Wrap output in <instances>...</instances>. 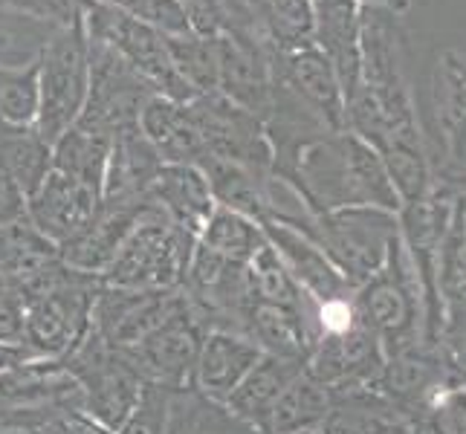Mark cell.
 Instances as JSON below:
<instances>
[{"mask_svg": "<svg viewBox=\"0 0 466 434\" xmlns=\"http://www.w3.org/2000/svg\"><path fill=\"white\" fill-rule=\"evenodd\" d=\"M151 200L188 237H200L215 212V197L198 166H163L151 186Z\"/></svg>", "mask_w": 466, "mask_h": 434, "instance_id": "obj_19", "label": "cell"}, {"mask_svg": "<svg viewBox=\"0 0 466 434\" xmlns=\"http://www.w3.org/2000/svg\"><path fill=\"white\" fill-rule=\"evenodd\" d=\"M82 18L87 38L110 46L119 58H125L154 87L157 96H166L174 102H191L198 96L174 70L163 32L131 18V15L105 4V0H87Z\"/></svg>", "mask_w": 466, "mask_h": 434, "instance_id": "obj_7", "label": "cell"}, {"mask_svg": "<svg viewBox=\"0 0 466 434\" xmlns=\"http://www.w3.org/2000/svg\"><path fill=\"white\" fill-rule=\"evenodd\" d=\"M313 6V44L325 53L339 76L342 96L360 82V18L357 0H310Z\"/></svg>", "mask_w": 466, "mask_h": 434, "instance_id": "obj_18", "label": "cell"}, {"mask_svg": "<svg viewBox=\"0 0 466 434\" xmlns=\"http://www.w3.org/2000/svg\"><path fill=\"white\" fill-rule=\"evenodd\" d=\"M330 411V389L316 382L308 371H301L279 397L272 409L269 434H299L319 431Z\"/></svg>", "mask_w": 466, "mask_h": 434, "instance_id": "obj_28", "label": "cell"}, {"mask_svg": "<svg viewBox=\"0 0 466 434\" xmlns=\"http://www.w3.org/2000/svg\"><path fill=\"white\" fill-rule=\"evenodd\" d=\"M261 229L269 240V247L279 252L287 272L293 276V281L313 301L321 304V301L353 296V287L348 284V278L304 232L281 220H264Z\"/></svg>", "mask_w": 466, "mask_h": 434, "instance_id": "obj_16", "label": "cell"}, {"mask_svg": "<svg viewBox=\"0 0 466 434\" xmlns=\"http://www.w3.org/2000/svg\"><path fill=\"white\" fill-rule=\"evenodd\" d=\"M154 87L131 64L119 58L110 46L90 38V90L82 116L76 125L114 139L119 131L137 127L142 107L148 105Z\"/></svg>", "mask_w": 466, "mask_h": 434, "instance_id": "obj_9", "label": "cell"}, {"mask_svg": "<svg viewBox=\"0 0 466 434\" xmlns=\"http://www.w3.org/2000/svg\"><path fill=\"white\" fill-rule=\"evenodd\" d=\"M206 333V318L186 293L183 304L163 325H157L146 339L119 353L137 368V374L146 382L163 385L168 391H183L191 389V382H195V365Z\"/></svg>", "mask_w": 466, "mask_h": 434, "instance_id": "obj_8", "label": "cell"}, {"mask_svg": "<svg viewBox=\"0 0 466 434\" xmlns=\"http://www.w3.org/2000/svg\"><path fill=\"white\" fill-rule=\"evenodd\" d=\"M105 4L122 9L125 15H131V18L148 24L157 32H163L166 38L191 32L186 12L177 6L174 0H105Z\"/></svg>", "mask_w": 466, "mask_h": 434, "instance_id": "obj_33", "label": "cell"}, {"mask_svg": "<svg viewBox=\"0 0 466 434\" xmlns=\"http://www.w3.org/2000/svg\"><path fill=\"white\" fill-rule=\"evenodd\" d=\"M198 168L206 174L218 206L247 215L255 223L269 220L272 212H276V180L272 177L218 156H206Z\"/></svg>", "mask_w": 466, "mask_h": 434, "instance_id": "obj_22", "label": "cell"}, {"mask_svg": "<svg viewBox=\"0 0 466 434\" xmlns=\"http://www.w3.org/2000/svg\"><path fill=\"white\" fill-rule=\"evenodd\" d=\"M186 12L191 32L198 35H223V6L220 0H174Z\"/></svg>", "mask_w": 466, "mask_h": 434, "instance_id": "obj_37", "label": "cell"}, {"mask_svg": "<svg viewBox=\"0 0 466 434\" xmlns=\"http://www.w3.org/2000/svg\"><path fill=\"white\" fill-rule=\"evenodd\" d=\"M157 203L151 197L146 200H102L96 208L93 220L78 232L73 240L58 247V258L70 264L73 269L102 276L116 258L119 247L127 240L142 220L157 212Z\"/></svg>", "mask_w": 466, "mask_h": 434, "instance_id": "obj_13", "label": "cell"}, {"mask_svg": "<svg viewBox=\"0 0 466 434\" xmlns=\"http://www.w3.org/2000/svg\"><path fill=\"white\" fill-rule=\"evenodd\" d=\"M102 197L73 177L50 168L44 183L26 197V220L56 247H64L93 220Z\"/></svg>", "mask_w": 466, "mask_h": 434, "instance_id": "obj_15", "label": "cell"}, {"mask_svg": "<svg viewBox=\"0 0 466 434\" xmlns=\"http://www.w3.org/2000/svg\"><path fill=\"white\" fill-rule=\"evenodd\" d=\"M166 163L159 159L157 148L142 134V127H127L110 139V156L105 171L102 200H146L151 197V186L159 168Z\"/></svg>", "mask_w": 466, "mask_h": 434, "instance_id": "obj_21", "label": "cell"}, {"mask_svg": "<svg viewBox=\"0 0 466 434\" xmlns=\"http://www.w3.org/2000/svg\"><path fill=\"white\" fill-rule=\"evenodd\" d=\"M198 244L235 264H249L255 258V252L267 244V235L261 229V223H255L252 217L238 215L232 208L215 206V212L208 217L206 229L200 232Z\"/></svg>", "mask_w": 466, "mask_h": 434, "instance_id": "obj_30", "label": "cell"}, {"mask_svg": "<svg viewBox=\"0 0 466 434\" xmlns=\"http://www.w3.org/2000/svg\"><path fill=\"white\" fill-rule=\"evenodd\" d=\"M261 357L264 350L249 336L235 330H208L195 365L191 389H198L203 397L215 399V403H227Z\"/></svg>", "mask_w": 466, "mask_h": 434, "instance_id": "obj_17", "label": "cell"}, {"mask_svg": "<svg viewBox=\"0 0 466 434\" xmlns=\"http://www.w3.org/2000/svg\"><path fill=\"white\" fill-rule=\"evenodd\" d=\"M188 114L203 142V159H232L258 174L272 177V145L258 116L235 105L223 93H203L188 102ZM200 159V163H203Z\"/></svg>", "mask_w": 466, "mask_h": 434, "instance_id": "obj_10", "label": "cell"}, {"mask_svg": "<svg viewBox=\"0 0 466 434\" xmlns=\"http://www.w3.org/2000/svg\"><path fill=\"white\" fill-rule=\"evenodd\" d=\"M26 220V195L9 174L0 171V227Z\"/></svg>", "mask_w": 466, "mask_h": 434, "instance_id": "obj_38", "label": "cell"}, {"mask_svg": "<svg viewBox=\"0 0 466 434\" xmlns=\"http://www.w3.org/2000/svg\"><path fill=\"white\" fill-rule=\"evenodd\" d=\"M0 342H24V313L18 293L0 296Z\"/></svg>", "mask_w": 466, "mask_h": 434, "instance_id": "obj_40", "label": "cell"}, {"mask_svg": "<svg viewBox=\"0 0 466 434\" xmlns=\"http://www.w3.org/2000/svg\"><path fill=\"white\" fill-rule=\"evenodd\" d=\"M53 168V145L35 127H0V171L29 197Z\"/></svg>", "mask_w": 466, "mask_h": 434, "instance_id": "obj_27", "label": "cell"}, {"mask_svg": "<svg viewBox=\"0 0 466 434\" xmlns=\"http://www.w3.org/2000/svg\"><path fill=\"white\" fill-rule=\"evenodd\" d=\"M281 223H290L313 244H319V249L336 264L353 289L385 264L391 244L400 237L397 212H385L374 206L336 208L325 215H310L308 208H301L296 217Z\"/></svg>", "mask_w": 466, "mask_h": 434, "instance_id": "obj_2", "label": "cell"}, {"mask_svg": "<svg viewBox=\"0 0 466 434\" xmlns=\"http://www.w3.org/2000/svg\"><path fill=\"white\" fill-rule=\"evenodd\" d=\"M272 78L293 90L330 131H345V96L330 58L313 41H304L272 58Z\"/></svg>", "mask_w": 466, "mask_h": 434, "instance_id": "obj_14", "label": "cell"}, {"mask_svg": "<svg viewBox=\"0 0 466 434\" xmlns=\"http://www.w3.org/2000/svg\"><path fill=\"white\" fill-rule=\"evenodd\" d=\"M58 406H6L0 403V434H41V429L64 414Z\"/></svg>", "mask_w": 466, "mask_h": 434, "instance_id": "obj_36", "label": "cell"}, {"mask_svg": "<svg viewBox=\"0 0 466 434\" xmlns=\"http://www.w3.org/2000/svg\"><path fill=\"white\" fill-rule=\"evenodd\" d=\"M56 258L58 247L50 237H44L29 220L0 227V276L9 278L15 287L32 278Z\"/></svg>", "mask_w": 466, "mask_h": 434, "instance_id": "obj_29", "label": "cell"}, {"mask_svg": "<svg viewBox=\"0 0 466 434\" xmlns=\"http://www.w3.org/2000/svg\"><path fill=\"white\" fill-rule=\"evenodd\" d=\"M168 434H261L227 409V403L203 397L198 389L171 391Z\"/></svg>", "mask_w": 466, "mask_h": 434, "instance_id": "obj_26", "label": "cell"}, {"mask_svg": "<svg viewBox=\"0 0 466 434\" xmlns=\"http://www.w3.org/2000/svg\"><path fill=\"white\" fill-rule=\"evenodd\" d=\"M6 293H15V284L0 276V296H6Z\"/></svg>", "mask_w": 466, "mask_h": 434, "instance_id": "obj_43", "label": "cell"}, {"mask_svg": "<svg viewBox=\"0 0 466 434\" xmlns=\"http://www.w3.org/2000/svg\"><path fill=\"white\" fill-rule=\"evenodd\" d=\"M446 385L458 382L452 379V371H449L443 348L420 342L414 348L389 353L374 389L403 414L417 420Z\"/></svg>", "mask_w": 466, "mask_h": 434, "instance_id": "obj_12", "label": "cell"}, {"mask_svg": "<svg viewBox=\"0 0 466 434\" xmlns=\"http://www.w3.org/2000/svg\"><path fill=\"white\" fill-rule=\"evenodd\" d=\"M299 434H319V431H299Z\"/></svg>", "mask_w": 466, "mask_h": 434, "instance_id": "obj_44", "label": "cell"}, {"mask_svg": "<svg viewBox=\"0 0 466 434\" xmlns=\"http://www.w3.org/2000/svg\"><path fill=\"white\" fill-rule=\"evenodd\" d=\"M353 308L371 330L385 357L426 342V308L403 240H394L389 258L365 284L353 289Z\"/></svg>", "mask_w": 466, "mask_h": 434, "instance_id": "obj_3", "label": "cell"}, {"mask_svg": "<svg viewBox=\"0 0 466 434\" xmlns=\"http://www.w3.org/2000/svg\"><path fill=\"white\" fill-rule=\"evenodd\" d=\"M139 127L166 166H200L203 142L188 114V102L151 96L148 105L142 107Z\"/></svg>", "mask_w": 466, "mask_h": 434, "instance_id": "obj_23", "label": "cell"}, {"mask_svg": "<svg viewBox=\"0 0 466 434\" xmlns=\"http://www.w3.org/2000/svg\"><path fill=\"white\" fill-rule=\"evenodd\" d=\"M41 434H116V431L99 426L85 411H64L53 417V420L41 429Z\"/></svg>", "mask_w": 466, "mask_h": 434, "instance_id": "obj_39", "label": "cell"}, {"mask_svg": "<svg viewBox=\"0 0 466 434\" xmlns=\"http://www.w3.org/2000/svg\"><path fill=\"white\" fill-rule=\"evenodd\" d=\"M276 183L290 188L310 215L360 206L400 212L403 206L380 154L350 131L310 139L299 151L290 174Z\"/></svg>", "mask_w": 466, "mask_h": 434, "instance_id": "obj_1", "label": "cell"}, {"mask_svg": "<svg viewBox=\"0 0 466 434\" xmlns=\"http://www.w3.org/2000/svg\"><path fill=\"white\" fill-rule=\"evenodd\" d=\"M168 53L174 61V70L180 73L183 82L198 96L218 90V67H220V35H198V32H186V35H171Z\"/></svg>", "mask_w": 466, "mask_h": 434, "instance_id": "obj_32", "label": "cell"}, {"mask_svg": "<svg viewBox=\"0 0 466 434\" xmlns=\"http://www.w3.org/2000/svg\"><path fill=\"white\" fill-rule=\"evenodd\" d=\"M38 107V58L0 64V127H35Z\"/></svg>", "mask_w": 466, "mask_h": 434, "instance_id": "obj_31", "label": "cell"}, {"mask_svg": "<svg viewBox=\"0 0 466 434\" xmlns=\"http://www.w3.org/2000/svg\"><path fill=\"white\" fill-rule=\"evenodd\" d=\"M38 359H44V357L26 342H0V374L15 371V368H24Z\"/></svg>", "mask_w": 466, "mask_h": 434, "instance_id": "obj_41", "label": "cell"}, {"mask_svg": "<svg viewBox=\"0 0 466 434\" xmlns=\"http://www.w3.org/2000/svg\"><path fill=\"white\" fill-rule=\"evenodd\" d=\"M168 403H171L168 389L146 382L137 409L116 434H168Z\"/></svg>", "mask_w": 466, "mask_h": 434, "instance_id": "obj_34", "label": "cell"}, {"mask_svg": "<svg viewBox=\"0 0 466 434\" xmlns=\"http://www.w3.org/2000/svg\"><path fill=\"white\" fill-rule=\"evenodd\" d=\"M360 6H371V9H389V12H400L409 6V0H357Z\"/></svg>", "mask_w": 466, "mask_h": 434, "instance_id": "obj_42", "label": "cell"}, {"mask_svg": "<svg viewBox=\"0 0 466 434\" xmlns=\"http://www.w3.org/2000/svg\"><path fill=\"white\" fill-rule=\"evenodd\" d=\"M420 417L438 434H466V385H446Z\"/></svg>", "mask_w": 466, "mask_h": 434, "instance_id": "obj_35", "label": "cell"}, {"mask_svg": "<svg viewBox=\"0 0 466 434\" xmlns=\"http://www.w3.org/2000/svg\"><path fill=\"white\" fill-rule=\"evenodd\" d=\"M301 371H304V362L299 359H284V357L264 353V357L255 362L252 371L244 377V382L232 391V397L227 399V409L238 414L240 420L255 426L261 434H269L272 409H276L287 385Z\"/></svg>", "mask_w": 466, "mask_h": 434, "instance_id": "obj_24", "label": "cell"}, {"mask_svg": "<svg viewBox=\"0 0 466 434\" xmlns=\"http://www.w3.org/2000/svg\"><path fill=\"white\" fill-rule=\"evenodd\" d=\"M107 156H110V136H102L82 125H73L67 134H61L53 142V168L93 188L99 197L105 188Z\"/></svg>", "mask_w": 466, "mask_h": 434, "instance_id": "obj_25", "label": "cell"}, {"mask_svg": "<svg viewBox=\"0 0 466 434\" xmlns=\"http://www.w3.org/2000/svg\"><path fill=\"white\" fill-rule=\"evenodd\" d=\"M58 365L82 389L85 414L110 431H119L125 426L146 389V379L137 374V368L93 328H87L82 342L73 350L64 353Z\"/></svg>", "mask_w": 466, "mask_h": 434, "instance_id": "obj_5", "label": "cell"}, {"mask_svg": "<svg viewBox=\"0 0 466 434\" xmlns=\"http://www.w3.org/2000/svg\"><path fill=\"white\" fill-rule=\"evenodd\" d=\"M319 434H414V417L389 403L377 389L330 391V411Z\"/></svg>", "mask_w": 466, "mask_h": 434, "instance_id": "obj_20", "label": "cell"}, {"mask_svg": "<svg viewBox=\"0 0 466 434\" xmlns=\"http://www.w3.org/2000/svg\"><path fill=\"white\" fill-rule=\"evenodd\" d=\"M38 87L41 107L35 131L56 142L78 122L90 90V38L85 18L50 32L38 50Z\"/></svg>", "mask_w": 466, "mask_h": 434, "instance_id": "obj_4", "label": "cell"}, {"mask_svg": "<svg viewBox=\"0 0 466 434\" xmlns=\"http://www.w3.org/2000/svg\"><path fill=\"white\" fill-rule=\"evenodd\" d=\"M186 298L183 287L177 289H122L102 284L90 310V328L102 339L125 350L163 325Z\"/></svg>", "mask_w": 466, "mask_h": 434, "instance_id": "obj_11", "label": "cell"}, {"mask_svg": "<svg viewBox=\"0 0 466 434\" xmlns=\"http://www.w3.org/2000/svg\"><path fill=\"white\" fill-rule=\"evenodd\" d=\"M195 237L180 232L157 208L127 235L116 258L102 272V284L122 289H177L183 287Z\"/></svg>", "mask_w": 466, "mask_h": 434, "instance_id": "obj_6", "label": "cell"}]
</instances>
